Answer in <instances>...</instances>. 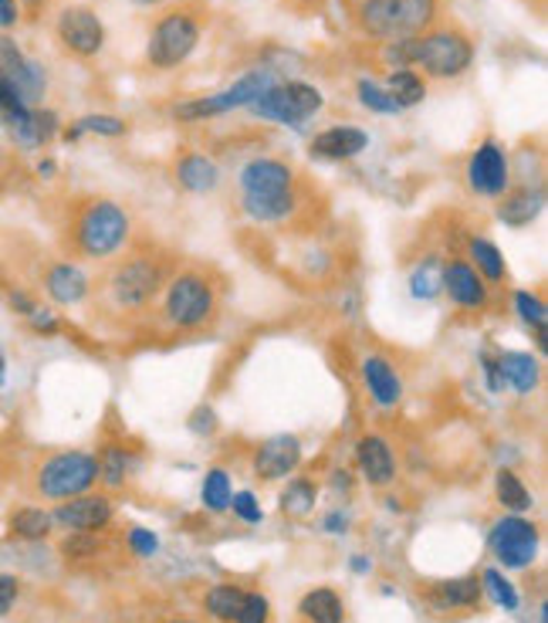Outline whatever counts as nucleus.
Wrapping results in <instances>:
<instances>
[{
  "label": "nucleus",
  "mask_w": 548,
  "mask_h": 623,
  "mask_svg": "<svg viewBox=\"0 0 548 623\" xmlns=\"http://www.w3.org/2000/svg\"><path fill=\"white\" fill-rule=\"evenodd\" d=\"M386 61H393L396 68L420 64L430 79H457L474 61V41L460 28H437L386 44Z\"/></svg>",
  "instance_id": "1"
},
{
  "label": "nucleus",
  "mask_w": 548,
  "mask_h": 623,
  "mask_svg": "<svg viewBox=\"0 0 548 623\" xmlns=\"http://www.w3.org/2000/svg\"><path fill=\"white\" fill-rule=\"evenodd\" d=\"M440 14V0H363L359 4V28L383 41H406V38H417L424 34Z\"/></svg>",
  "instance_id": "2"
},
{
  "label": "nucleus",
  "mask_w": 548,
  "mask_h": 623,
  "mask_svg": "<svg viewBox=\"0 0 548 623\" xmlns=\"http://www.w3.org/2000/svg\"><path fill=\"white\" fill-rule=\"evenodd\" d=\"M129 234H132V221H129V214L122 211V207L112 203V200L85 203L79 211V218H75V224H72L75 251L82 258H95V261L112 258L115 251H122Z\"/></svg>",
  "instance_id": "3"
},
{
  "label": "nucleus",
  "mask_w": 548,
  "mask_h": 623,
  "mask_svg": "<svg viewBox=\"0 0 548 623\" xmlns=\"http://www.w3.org/2000/svg\"><path fill=\"white\" fill-rule=\"evenodd\" d=\"M99 484V458L89 451H58L34 468V492L48 502H68Z\"/></svg>",
  "instance_id": "4"
},
{
  "label": "nucleus",
  "mask_w": 548,
  "mask_h": 623,
  "mask_svg": "<svg viewBox=\"0 0 548 623\" xmlns=\"http://www.w3.org/2000/svg\"><path fill=\"white\" fill-rule=\"evenodd\" d=\"M217 312V289L207 274L200 271H180L166 282L163 295V315L173 329H203Z\"/></svg>",
  "instance_id": "5"
},
{
  "label": "nucleus",
  "mask_w": 548,
  "mask_h": 623,
  "mask_svg": "<svg viewBox=\"0 0 548 623\" xmlns=\"http://www.w3.org/2000/svg\"><path fill=\"white\" fill-rule=\"evenodd\" d=\"M163 285H166V271L150 254H132V258L119 261L115 271L109 274V295L125 312L146 309L160 295Z\"/></svg>",
  "instance_id": "6"
},
{
  "label": "nucleus",
  "mask_w": 548,
  "mask_h": 623,
  "mask_svg": "<svg viewBox=\"0 0 548 623\" xmlns=\"http://www.w3.org/2000/svg\"><path fill=\"white\" fill-rule=\"evenodd\" d=\"M325 105L322 92L308 82H285L278 86L274 82L264 96H257L247 109L267 122H278V125H302L305 119H312L318 109Z\"/></svg>",
  "instance_id": "7"
},
{
  "label": "nucleus",
  "mask_w": 548,
  "mask_h": 623,
  "mask_svg": "<svg viewBox=\"0 0 548 623\" xmlns=\"http://www.w3.org/2000/svg\"><path fill=\"white\" fill-rule=\"evenodd\" d=\"M196 41H200V21L186 11H173L156 21V28L150 34L146 58L156 68H176L193 54Z\"/></svg>",
  "instance_id": "8"
},
{
  "label": "nucleus",
  "mask_w": 548,
  "mask_h": 623,
  "mask_svg": "<svg viewBox=\"0 0 548 623\" xmlns=\"http://www.w3.org/2000/svg\"><path fill=\"white\" fill-rule=\"evenodd\" d=\"M274 86V76L271 72H251L244 79H237L231 89L217 92V96H203V99H193V102H183L176 105V119L183 122H200V119H211V115H224L231 109H244L251 105L257 96H264L267 89Z\"/></svg>",
  "instance_id": "9"
},
{
  "label": "nucleus",
  "mask_w": 548,
  "mask_h": 623,
  "mask_svg": "<svg viewBox=\"0 0 548 623\" xmlns=\"http://www.w3.org/2000/svg\"><path fill=\"white\" fill-rule=\"evenodd\" d=\"M491 549L505 570H525L538 556V525L521 515H505L491 529Z\"/></svg>",
  "instance_id": "10"
},
{
  "label": "nucleus",
  "mask_w": 548,
  "mask_h": 623,
  "mask_svg": "<svg viewBox=\"0 0 548 623\" xmlns=\"http://www.w3.org/2000/svg\"><path fill=\"white\" fill-rule=\"evenodd\" d=\"M511 183L508 150L498 140H485L467 160V187L477 197H501Z\"/></svg>",
  "instance_id": "11"
},
{
  "label": "nucleus",
  "mask_w": 548,
  "mask_h": 623,
  "mask_svg": "<svg viewBox=\"0 0 548 623\" xmlns=\"http://www.w3.org/2000/svg\"><path fill=\"white\" fill-rule=\"evenodd\" d=\"M54 31H58V41L79 58H95L105 48V28L99 14L89 8H64L58 14Z\"/></svg>",
  "instance_id": "12"
},
{
  "label": "nucleus",
  "mask_w": 548,
  "mask_h": 623,
  "mask_svg": "<svg viewBox=\"0 0 548 623\" xmlns=\"http://www.w3.org/2000/svg\"><path fill=\"white\" fill-rule=\"evenodd\" d=\"M0 76H4L18 92H21V99L28 102V105H34L41 96H44V89H48V79H44V68L38 64V61H31L21 48H18V41L14 38H0Z\"/></svg>",
  "instance_id": "13"
},
{
  "label": "nucleus",
  "mask_w": 548,
  "mask_h": 623,
  "mask_svg": "<svg viewBox=\"0 0 548 623\" xmlns=\"http://www.w3.org/2000/svg\"><path fill=\"white\" fill-rule=\"evenodd\" d=\"M241 193L244 200H267V197H288L295 193V170L282 160H251L241 170Z\"/></svg>",
  "instance_id": "14"
},
{
  "label": "nucleus",
  "mask_w": 548,
  "mask_h": 623,
  "mask_svg": "<svg viewBox=\"0 0 548 623\" xmlns=\"http://www.w3.org/2000/svg\"><path fill=\"white\" fill-rule=\"evenodd\" d=\"M112 499L109 495H79L58 502V509L51 512V522L61 525L64 532H102L112 522Z\"/></svg>",
  "instance_id": "15"
},
{
  "label": "nucleus",
  "mask_w": 548,
  "mask_h": 623,
  "mask_svg": "<svg viewBox=\"0 0 548 623\" xmlns=\"http://www.w3.org/2000/svg\"><path fill=\"white\" fill-rule=\"evenodd\" d=\"M298 464H302V441L295 434H274L261 441L254 451V474L261 481L288 478Z\"/></svg>",
  "instance_id": "16"
},
{
  "label": "nucleus",
  "mask_w": 548,
  "mask_h": 623,
  "mask_svg": "<svg viewBox=\"0 0 548 623\" xmlns=\"http://www.w3.org/2000/svg\"><path fill=\"white\" fill-rule=\"evenodd\" d=\"M444 295H450L454 305L460 309H477L488 305V285L485 279L470 268L467 258H450L444 261Z\"/></svg>",
  "instance_id": "17"
},
{
  "label": "nucleus",
  "mask_w": 548,
  "mask_h": 623,
  "mask_svg": "<svg viewBox=\"0 0 548 623\" xmlns=\"http://www.w3.org/2000/svg\"><path fill=\"white\" fill-rule=\"evenodd\" d=\"M92 292V282H89V274L72 264V261H54L48 264L44 271V295L54 302V305H79L85 302Z\"/></svg>",
  "instance_id": "18"
},
{
  "label": "nucleus",
  "mask_w": 548,
  "mask_h": 623,
  "mask_svg": "<svg viewBox=\"0 0 548 623\" xmlns=\"http://www.w3.org/2000/svg\"><path fill=\"white\" fill-rule=\"evenodd\" d=\"M359 373H363L366 393H369V400H373L376 406H383V410H393V406H396V403L403 400V380H399L396 366H393V363H389L386 356H376V353H369V356L363 360Z\"/></svg>",
  "instance_id": "19"
},
{
  "label": "nucleus",
  "mask_w": 548,
  "mask_h": 623,
  "mask_svg": "<svg viewBox=\"0 0 548 623\" xmlns=\"http://www.w3.org/2000/svg\"><path fill=\"white\" fill-rule=\"evenodd\" d=\"M356 461H359V471L369 484H376V489H383V484H389L396 478V458H393V448L386 438L379 434H366L359 438L356 444Z\"/></svg>",
  "instance_id": "20"
},
{
  "label": "nucleus",
  "mask_w": 548,
  "mask_h": 623,
  "mask_svg": "<svg viewBox=\"0 0 548 623\" xmlns=\"http://www.w3.org/2000/svg\"><path fill=\"white\" fill-rule=\"evenodd\" d=\"M369 147V135L356 125H332L312 140V153L322 160H353Z\"/></svg>",
  "instance_id": "21"
},
{
  "label": "nucleus",
  "mask_w": 548,
  "mask_h": 623,
  "mask_svg": "<svg viewBox=\"0 0 548 623\" xmlns=\"http://www.w3.org/2000/svg\"><path fill=\"white\" fill-rule=\"evenodd\" d=\"M541 190H531V187H518V190H505L501 193V203H498V218L508 224V228H528L538 214H541Z\"/></svg>",
  "instance_id": "22"
},
{
  "label": "nucleus",
  "mask_w": 548,
  "mask_h": 623,
  "mask_svg": "<svg viewBox=\"0 0 548 623\" xmlns=\"http://www.w3.org/2000/svg\"><path fill=\"white\" fill-rule=\"evenodd\" d=\"M495 363H498L501 383L511 386L515 393H531L541 380V366L531 353H501Z\"/></svg>",
  "instance_id": "23"
},
{
  "label": "nucleus",
  "mask_w": 548,
  "mask_h": 623,
  "mask_svg": "<svg viewBox=\"0 0 548 623\" xmlns=\"http://www.w3.org/2000/svg\"><path fill=\"white\" fill-rule=\"evenodd\" d=\"M176 183L190 193H211L221 183V170L214 160L200 157V153H186L176 163Z\"/></svg>",
  "instance_id": "24"
},
{
  "label": "nucleus",
  "mask_w": 548,
  "mask_h": 623,
  "mask_svg": "<svg viewBox=\"0 0 548 623\" xmlns=\"http://www.w3.org/2000/svg\"><path fill=\"white\" fill-rule=\"evenodd\" d=\"M481 580L477 576H460V580H447V583H437L430 600L434 606L440 610H467V606H477L481 603Z\"/></svg>",
  "instance_id": "25"
},
{
  "label": "nucleus",
  "mask_w": 548,
  "mask_h": 623,
  "mask_svg": "<svg viewBox=\"0 0 548 623\" xmlns=\"http://www.w3.org/2000/svg\"><path fill=\"white\" fill-rule=\"evenodd\" d=\"M298 613L308 623H342L346 620V606H342V596L328 586H318L312 593H305V600L298 603Z\"/></svg>",
  "instance_id": "26"
},
{
  "label": "nucleus",
  "mask_w": 548,
  "mask_h": 623,
  "mask_svg": "<svg viewBox=\"0 0 548 623\" xmlns=\"http://www.w3.org/2000/svg\"><path fill=\"white\" fill-rule=\"evenodd\" d=\"M467 254H470V268L481 274L485 282H491V285L505 282L508 268H505V258H501L498 244H491L488 238H470L467 241Z\"/></svg>",
  "instance_id": "27"
},
{
  "label": "nucleus",
  "mask_w": 548,
  "mask_h": 623,
  "mask_svg": "<svg viewBox=\"0 0 548 623\" xmlns=\"http://www.w3.org/2000/svg\"><path fill=\"white\" fill-rule=\"evenodd\" d=\"M8 529H11V535L21 539V542H41V539L51 535L54 522H51V512H44V509H38V505H21V509L11 512Z\"/></svg>",
  "instance_id": "28"
},
{
  "label": "nucleus",
  "mask_w": 548,
  "mask_h": 623,
  "mask_svg": "<svg viewBox=\"0 0 548 623\" xmlns=\"http://www.w3.org/2000/svg\"><path fill=\"white\" fill-rule=\"evenodd\" d=\"M409 292L424 302H434L437 295H444V258L440 254H427L414 268V274H409Z\"/></svg>",
  "instance_id": "29"
},
{
  "label": "nucleus",
  "mask_w": 548,
  "mask_h": 623,
  "mask_svg": "<svg viewBox=\"0 0 548 623\" xmlns=\"http://www.w3.org/2000/svg\"><path fill=\"white\" fill-rule=\"evenodd\" d=\"M386 92L396 99L399 109H409V105H420L424 102L427 86H424V79L414 72V68H399V72H393L386 79Z\"/></svg>",
  "instance_id": "30"
},
{
  "label": "nucleus",
  "mask_w": 548,
  "mask_h": 623,
  "mask_svg": "<svg viewBox=\"0 0 548 623\" xmlns=\"http://www.w3.org/2000/svg\"><path fill=\"white\" fill-rule=\"evenodd\" d=\"M315 502H318V489H315V481H308V478H292L288 489L282 492V512H285L288 519H305V515H312Z\"/></svg>",
  "instance_id": "31"
},
{
  "label": "nucleus",
  "mask_w": 548,
  "mask_h": 623,
  "mask_svg": "<svg viewBox=\"0 0 548 623\" xmlns=\"http://www.w3.org/2000/svg\"><path fill=\"white\" fill-rule=\"evenodd\" d=\"M495 492H498V502H501L511 515H521V512H528V509L535 505V502H531V492L525 489V481H521L515 471H508V468L498 471Z\"/></svg>",
  "instance_id": "32"
},
{
  "label": "nucleus",
  "mask_w": 548,
  "mask_h": 623,
  "mask_svg": "<svg viewBox=\"0 0 548 623\" xmlns=\"http://www.w3.org/2000/svg\"><path fill=\"white\" fill-rule=\"evenodd\" d=\"M207 613L214 616V620H221V623H234L237 620V610H241V603H244V590L241 586H234V583H217V586H211L207 590Z\"/></svg>",
  "instance_id": "33"
},
{
  "label": "nucleus",
  "mask_w": 548,
  "mask_h": 623,
  "mask_svg": "<svg viewBox=\"0 0 548 623\" xmlns=\"http://www.w3.org/2000/svg\"><path fill=\"white\" fill-rule=\"evenodd\" d=\"M200 495H203V505H207L211 512H227V509H231V495H234V492H231V474H227L224 468L207 471Z\"/></svg>",
  "instance_id": "34"
},
{
  "label": "nucleus",
  "mask_w": 548,
  "mask_h": 623,
  "mask_svg": "<svg viewBox=\"0 0 548 623\" xmlns=\"http://www.w3.org/2000/svg\"><path fill=\"white\" fill-rule=\"evenodd\" d=\"M85 132L122 135V132H125V122H122L119 115H82V119H75L72 125L64 129V140H68V143H75V140H82Z\"/></svg>",
  "instance_id": "35"
},
{
  "label": "nucleus",
  "mask_w": 548,
  "mask_h": 623,
  "mask_svg": "<svg viewBox=\"0 0 548 623\" xmlns=\"http://www.w3.org/2000/svg\"><path fill=\"white\" fill-rule=\"evenodd\" d=\"M102 552V539L99 532H68L61 542V556L64 560H92Z\"/></svg>",
  "instance_id": "36"
},
{
  "label": "nucleus",
  "mask_w": 548,
  "mask_h": 623,
  "mask_svg": "<svg viewBox=\"0 0 548 623\" xmlns=\"http://www.w3.org/2000/svg\"><path fill=\"white\" fill-rule=\"evenodd\" d=\"M359 102L369 109V112H379V115H399L403 109L396 105V99L386 92V86H376L369 79L359 82Z\"/></svg>",
  "instance_id": "37"
},
{
  "label": "nucleus",
  "mask_w": 548,
  "mask_h": 623,
  "mask_svg": "<svg viewBox=\"0 0 548 623\" xmlns=\"http://www.w3.org/2000/svg\"><path fill=\"white\" fill-rule=\"evenodd\" d=\"M99 481H105L109 489H119L125 481V451L122 448H105L99 458Z\"/></svg>",
  "instance_id": "38"
},
{
  "label": "nucleus",
  "mask_w": 548,
  "mask_h": 623,
  "mask_svg": "<svg viewBox=\"0 0 548 623\" xmlns=\"http://www.w3.org/2000/svg\"><path fill=\"white\" fill-rule=\"evenodd\" d=\"M515 312H518L521 322L531 325L535 332L545 329V322H548V309H545V302H541L538 295H531V292H515Z\"/></svg>",
  "instance_id": "39"
},
{
  "label": "nucleus",
  "mask_w": 548,
  "mask_h": 623,
  "mask_svg": "<svg viewBox=\"0 0 548 623\" xmlns=\"http://www.w3.org/2000/svg\"><path fill=\"white\" fill-rule=\"evenodd\" d=\"M61 122L51 109H31V135H34V147H48L54 135H58Z\"/></svg>",
  "instance_id": "40"
},
{
  "label": "nucleus",
  "mask_w": 548,
  "mask_h": 623,
  "mask_svg": "<svg viewBox=\"0 0 548 623\" xmlns=\"http://www.w3.org/2000/svg\"><path fill=\"white\" fill-rule=\"evenodd\" d=\"M481 586L491 590V596H495L498 606H505V610H518V593H515V586H511L498 570H488V573L481 576Z\"/></svg>",
  "instance_id": "41"
},
{
  "label": "nucleus",
  "mask_w": 548,
  "mask_h": 623,
  "mask_svg": "<svg viewBox=\"0 0 548 623\" xmlns=\"http://www.w3.org/2000/svg\"><path fill=\"white\" fill-rule=\"evenodd\" d=\"M267 616H271L267 596L264 593H244V603H241L234 623H267Z\"/></svg>",
  "instance_id": "42"
},
{
  "label": "nucleus",
  "mask_w": 548,
  "mask_h": 623,
  "mask_svg": "<svg viewBox=\"0 0 548 623\" xmlns=\"http://www.w3.org/2000/svg\"><path fill=\"white\" fill-rule=\"evenodd\" d=\"M231 509H234V515H237L241 522H247V525H257V522L264 519V512H261V505H257V499H254L251 492L231 495Z\"/></svg>",
  "instance_id": "43"
},
{
  "label": "nucleus",
  "mask_w": 548,
  "mask_h": 623,
  "mask_svg": "<svg viewBox=\"0 0 548 623\" xmlns=\"http://www.w3.org/2000/svg\"><path fill=\"white\" fill-rule=\"evenodd\" d=\"M21 596V583L14 573H0V616H8Z\"/></svg>",
  "instance_id": "44"
},
{
  "label": "nucleus",
  "mask_w": 548,
  "mask_h": 623,
  "mask_svg": "<svg viewBox=\"0 0 548 623\" xmlns=\"http://www.w3.org/2000/svg\"><path fill=\"white\" fill-rule=\"evenodd\" d=\"M28 325L38 332V335H58L61 332V322H58V315L51 312V309H34L31 315H28Z\"/></svg>",
  "instance_id": "45"
},
{
  "label": "nucleus",
  "mask_w": 548,
  "mask_h": 623,
  "mask_svg": "<svg viewBox=\"0 0 548 623\" xmlns=\"http://www.w3.org/2000/svg\"><path fill=\"white\" fill-rule=\"evenodd\" d=\"M129 549L135 552V556H153V552L160 549V542H156V535L153 532H146V529H132L129 532Z\"/></svg>",
  "instance_id": "46"
},
{
  "label": "nucleus",
  "mask_w": 548,
  "mask_h": 623,
  "mask_svg": "<svg viewBox=\"0 0 548 623\" xmlns=\"http://www.w3.org/2000/svg\"><path fill=\"white\" fill-rule=\"evenodd\" d=\"M190 431L193 434H214L217 431V413L211 406H196L190 413Z\"/></svg>",
  "instance_id": "47"
},
{
  "label": "nucleus",
  "mask_w": 548,
  "mask_h": 623,
  "mask_svg": "<svg viewBox=\"0 0 548 623\" xmlns=\"http://www.w3.org/2000/svg\"><path fill=\"white\" fill-rule=\"evenodd\" d=\"M8 302H11V309H14L18 315H24V319L38 309L34 295H28L24 289H11V292H8Z\"/></svg>",
  "instance_id": "48"
},
{
  "label": "nucleus",
  "mask_w": 548,
  "mask_h": 623,
  "mask_svg": "<svg viewBox=\"0 0 548 623\" xmlns=\"http://www.w3.org/2000/svg\"><path fill=\"white\" fill-rule=\"evenodd\" d=\"M21 21V8L18 0H0V31H11Z\"/></svg>",
  "instance_id": "49"
},
{
  "label": "nucleus",
  "mask_w": 548,
  "mask_h": 623,
  "mask_svg": "<svg viewBox=\"0 0 548 623\" xmlns=\"http://www.w3.org/2000/svg\"><path fill=\"white\" fill-rule=\"evenodd\" d=\"M481 366H485V376H488V386L498 393V390H505V383H501V373H498V363L491 360V356H481Z\"/></svg>",
  "instance_id": "50"
},
{
  "label": "nucleus",
  "mask_w": 548,
  "mask_h": 623,
  "mask_svg": "<svg viewBox=\"0 0 548 623\" xmlns=\"http://www.w3.org/2000/svg\"><path fill=\"white\" fill-rule=\"evenodd\" d=\"M54 170H58V167H54V160H41V163H38V173H41L44 180H51V177H54Z\"/></svg>",
  "instance_id": "51"
},
{
  "label": "nucleus",
  "mask_w": 548,
  "mask_h": 623,
  "mask_svg": "<svg viewBox=\"0 0 548 623\" xmlns=\"http://www.w3.org/2000/svg\"><path fill=\"white\" fill-rule=\"evenodd\" d=\"M8 386V356H4V350H0V390Z\"/></svg>",
  "instance_id": "52"
},
{
  "label": "nucleus",
  "mask_w": 548,
  "mask_h": 623,
  "mask_svg": "<svg viewBox=\"0 0 548 623\" xmlns=\"http://www.w3.org/2000/svg\"><path fill=\"white\" fill-rule=\"evenodd\" d=\"M325 525H328V532H342V525H346V519H342V515H328V519H325Z\"/></svg>",
  "instance_id": "53"
},
{
  "label": "nucleus",
  "mask_w": 548,
  "mask_h": 623,
  "mask_svg": "<svg viewBox=\"0 0 548 623\" xmlns=\"http://www.w3.org/2000/svg\"><path fill=\"white\" fill-rule=\"evenodd\" d=\"M353 570H356V573H366V570H369V563H366V560H353Z\"/></svg>",
  "instance_id": "54"
},
{
  "label": "nucleus",
  "mask_w": 548,
  "mask_h": 623,
  "mask_svg": "<svg viewBox=\"0 0 548 623\" xmlns=\"http://www.w3.org/2000/svg\"><path fill=\"white\" fill-rule=\"evenodd\" d=\"M135 4H143V8H150V4H160V0H135Z\"/></svg>",
  "instance_id": "55"
},
{
  "label": "nucleus",
  "mask_w": 548,
  "mask_h": 623,
  "mask_svg": "<svg viewBox=\"0 0 548 623\" xmlns=\"http://www.w3.org/2000/svg\"><path fill=\"white\" fill-rule=\"evenodd\" d=\"M173 623H193V620H173Z\"/></svg>",
  "instance_id": "56"
}]
</instances>
